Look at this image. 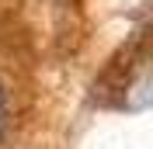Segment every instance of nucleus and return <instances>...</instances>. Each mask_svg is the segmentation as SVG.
Listing matches in <instances>:
<instances>
[{"label":"nucleus","mask_w":153,"mask_h":149,"mask_svg":"<svg viewBox=\"0 0 153 149\" xmlns=\"http://www.w3.org/2000/svg\"><path fill=\"white\" fill-rule=\"evenodd\" d=\"M7 97H4V90H0V139H4V132H7Z\"/></svg>","instance_id":"obj_1"}]
</instances>
